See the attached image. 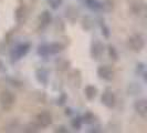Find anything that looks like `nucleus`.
I'll return each instance as SVG.
<instances>
[{"label":"nucleus","instance_id":"5701e85b","mask_svg":"<svg viewBox=\"0 0 147 133\" xmlns=\"http://www.w3.org/2000/svg\"><path fill=\"white\" fill-rule=\"evenodd\" d=\"M101 28H102V33H103L104 37L105 38L110 37V29H109V27L104 23V21L101 22Z\"/></svg>","mask_w":147,"mask_h":133},{"label":"nucleus","instance_id":"412c9836","mask_svg":"<svg viewBox=\"0 0 147 133\" xmlns=\"http://www.w3.org/2000/svg\"><path fill=\"white\" fill-rule=\"evenodd\" d=\"M109 54H110L111 59H113L114 61H116L118 59V53L113 45H109Z\"/></svg>","mask_w":147,"mask_h":133},{"label":"nucleus","instance_id":"dca6fc26","mask_svg":"<svg viewBox=\"0 0 147 133\" xmlns=\"http://www.w3.org/2000/svg\"><path fill=\"white\" fill-rule=\"evenodd\" d=\"M82 122L83 123H86V124H93L95 122V115L91 112H86L84 114V117L82 118Z\"/></svg>","mask_w":147,"mask_h":133},{"label":"nucleus","instance_id":"423d86ee","mask_svg":"<svg viewBox=\"0 0 147 133\" xmlns=\"http://www.w3.org/2000/svg\"><path fill=\"white\" fill-rule=\"evenodd\" d=\"M96 72H97V75L101 79L105 80V81H111L113 79V77H114V72H113L112 68L110 66H106V64L98 66Z\"/></svg>","mask_w":147,"mask_h":133},{"label":"nucleus","instance_id":"bb28decb","mask_svg":"<svg viewBox=\"0 0 147 133\" xmlns=\"http://www.w3.org/2000/svg\"><path fill=\"white\" fill-rule=\"evenodd\" d=\"M5 70V64H3V62L0 60V71H3Z\"/></svg>","mask_w":147,"mask_h":133},{"label":"nucleus","instance_id":"b1692460","mask_svg":"<svg viewBox=\"0 0 147 133\" xmlns=\"http://www.w3.org/2000/svg\"><path fill=\"white\" fill-rule=\"evenodd\" d=\"M66 99H67V98H66L65 94H64V93H62V94H61V96L59 98V100H58V104H60V105H63V104L66 102Z\"/></svg>","mask_w":147,"mask_h":133},{"label":"nucleus","instance_id":"aec40b11","mask_svg":"<svg viewBox=\"0 0 147 133\" xmlns=\"http://www.w3.org/2000/svg\"><path fill=\"white\" fill-rule=\"evenodd\" d=\"M82 124H83V122H82V119L81 118H74L72 121H71V126L73 129L75 130H80L82 128Z\"/></svg>","mask_w":147,"mask_h":133},{"label":"nucleus","instance_id":"cd10ccee","mask_svg":"<svg viewBox=\"0 0 147 133\" xmlns=\"http://www.w3.org/2000/svg\"><path fill=\"white\" fill-rule=\"evenodd\" d=\"M71 113H72V110H71V109H66V110H65L66 115H71Z\"/></svg>","mask_w":147,"mask_h":133},{"label":"nucleus","instance_id":"f3484780","mask_svg":"<svg viewBox=\"0 0 147 133\" xmlns=\"http://www.w3.org/2000/svg\"><path fill=\"white\" fill-rule=\"evenodd\" d=\"M38 54L41 57H48L50 54L49 51V45L48 44H41L38 47Z\"/></svg>","mask_w":147,"mask_h":133},{"label":"nucleus","instance_id":"a211bd4d","mask_svg":"<svg viewBox=\"0 0 147 133\" xmlns=\"http://www.w3.org/2000/svg\"><path fill=\"white\" fill-rule=\"evenodd\" d=\"M86 3H88V7L91 8L92 10H100V9H102V3L96 1V0H86Z\"/></svg>","mask_w":147,"mask_h":133},{"label":"nucleus","instance_id":"20e7f679","mask_svg":"<svg viewBox=\"0 0 147 133\" xmlns=\"http://www.w3.org/2000/svg\"><path fill=\"white\" fill-rule=\"evenodd\" d=\"M104 53V44L100 40H95L91 45V57L94 60H100Z\"/></svg>","mask_w":147,"mask_h":133},{"label":"nucleus","instance_id":"f257e3e1","mask_svg":"<svg viewBox=\"0 0 147 133\" xmlns=\"http://www.w3.org/2000/svg\"><path fill=\"white\" fill-rule=\"evenodd\" d=\"M16 102V96L12 92L5 90L0 93V104L3 108V110H10Z\"/></svg>","mask_w":147,"mask_h":133},{"label":"nucleus","instance_id":"6ab92c4d","mask_svg":"<svg viewBox=\"0 0 147 133\" xmlns=\"http://www.w3.org/2000/svg\"><path fill=\"white\" fill-rule=\"evenodd\" d=\"M16 17H17V19H18V21H24V17H26V9L23 7H20L18 8V10H17V14H16Z\"/></svg>","mask_w":147,"mask_h":133},{"label":"nucleus","instance_id":"393cba45","mask_svg":"<svg viewBox=\"0 0 147 133\" xmlns=\"http://www.w3.org/2000/svg\"><path fill=\"white\" fill-rule=\"evenodd\" d=\"M38 130H39V129H38V126H34V124H32V126H28L26 131H27V132H37Z\"/></svg>","mask_w":147,"mask_h":133},{"label":"nucleus","instance_id":"0eeeda50","mask_svg":"<svg viewBox=\"0 0 147 133\" xmlns=\"http://www.w3.org/2000/svg\"><path fill=\"white\" fill-rule=\"evenodd\" d=\"M134 109L142 118H147V100L146 99H138L134 102Z\"/></svg>","mask_w":147,"mask_h":133},{"label":"nucleus","instance_id":"f03ea898","mask_svg":"<svg viewBox=\"0 0 147 133\" xmlns=\"http://www.w3.org/2000/svg\"><path fill=\"white\" fill-rule=\"evenodd\" d=\"M128 45L135 52H140L145 48V40L142 35H134L128 39Z\"/></svg>","mask_w":147,"mask_h":133},{"label":"nucleus","instance_id":"39448f33","mask_svg":"<svg viewBox=\"0 0 147 133\" xmlns=\"http://www.w3.org/2000/svg\"><path fill=\"white\" fill-rule=\"evenodd\" d=\"M101 101L102 103L106 107V108H114L115 107V103H116V98H115V94L113 93V91L111 90H106L104 91L103 94H102V98H101Z\"/></svg>","mask_w":147,"mask_h":133},{"label":"nucleus","instance_id":"ddd939ff","mask_svg":"<svg viewBox=\"0 0 147 133\" xmlns=\"http://www.w3.org/2000/svg\"><path fill=\"white\" fill-rule=\"evenodd\" d=\"M52 21V17L50 15V12L49 11H43L41 16H40V22H41V26L42 27H47V26H49Z\"/></svg>","mask_w":147,"mask_h":133},{"label":"nucleus","instance_id":"2eb2a0df","mask_svg":"<svg viewBox=\"0 0 147 133\" xmlns=\"http://www.w3.org/2000/svg\"><path fill=\"white\" fill-rule=\"evenodd\" d=\"M55 64H57V69L60 71H66L69 68H70V62L65 59H59L55 61Z\"/></svg>","mask_w":147,"mask_h":133},{"label":"nucleus","instance_id":"f8f14e48","mask_svg":"<svg viewBox=\"0 0 147 133\" xmlns=\"http://www.w3.org/2000/svg\"><path fill=\"white\" fill-rule=\"evenodd\" d=\"M71 82L74 87L76 88H80L81 87V82H82V78H81V72L79 70H74L72 74H71Z\"/></svg>","mask_w":147,"mask_h":133},{"label":"nucleus","instance_id":"9d476101","mask_svg":"<svg viewBox=\"0 0 147 133\" xmlns=\"http://www.w3.org/2000/svg\"><path fill=\"white\" fill-rule=\"evenodd\" d=\"M132 10L135 15H142L146 10V3L143 0H135L132 3Z\"/></svg>","mask_w":147,"mask_h":133},{"label":"nucleus","instance_id":"a878e982","mask_svg":"<svg viewBox=\"0 0 147 133\" xmlns=\"http://www.w3.org/2000/svg\"><path fill=\"white\" fill-rule=\"evenodd\" d=\"M55 132H60V133H67V129H66L65 126H58L57 129H55Z\"/></svg>","mask_w":147,"mask_h":133},{"label":"nucleus","instance_id":"4be33fe9","mask_svg":"<svg viewBox=\"0 0 147 133\" xmlns=\"http://www.w3.org/2000/svg\"><path fill=\"white\" fill-rule=\"evenodd\" d=\"M48 2L52 9H58L62 5V0H48Z\"/></svg>","mask_w":147,"mask_h":133},{"label":"nucleus","instance_id":"1a4fd4ad","mask_svg":"<svg viewBox=\"0 0 147 133\" xmlns=\"http://www.w3.org/2000/svg\"><path fill=\"white\" fill-rule=\"evenodd\" d=\"M36 78H37L38 82H40L41 84H48L49 82V72L47 69H43V68H40L36 71Z\"/></svg>","mask_w":147,"mask_h":133},{"label":"nucleus","instance_id":"6e6552de","mask_svg":"<svg viewBox=\"0 0 147 133\" xmlns=\"http://www.w3.org/2000/svg\"><path fill=\"white\" fill-rule=\"evenodd\" d=\"M37 120L39 126H42V128H47V126H49L52 123V115L49 112L44 111V112H41V113L38 114Z\"/></svg>","mask_w":147,"mask_h":133},{"label":"nucleus","instance_id":"9b49d317","mask_svg":"<svg viewBox=\"0 0 147 133\" xmlns=\"http://www.w3.org/2000/svg\"><path fill=\"white\" fill-rule=\"evenodd\" d=\"M84 94L88 98V100H94L97 96V89L94 86H86L84 89Z\"/></svg>","mask_w":147,"mask_h":133},{"label":"nucleus","instance_id":"4468645a","mask_svg":"<svg viewBox=\"0 0 147 133\" xmlns=\"http://www.w3.org/2000/svg\"><path fill=\"white\" fill-rule=\"evenodd\" d=\"M64 49L63 44L60 43V42H53V43L49 44V51H50V54H57V53H60Z\"/></svg>","mask_w":147,"mask_h":133},{"label":"nucleus","instance_id":"7ed1b4c3","mask_svg":"<svg viewBox=\"0 0 147 133\" xmlns=\"http://www.w3.org/2000/svg\"><path fill=\"white\" fill-rule=\"evenodd\" d=\"M30 50V44L29 43H21L18 44L17 47H15L11 51V59L12 61H18L26 56Z\"/></svg>","mask_w":147,"mask_h":133}]
</instances>
